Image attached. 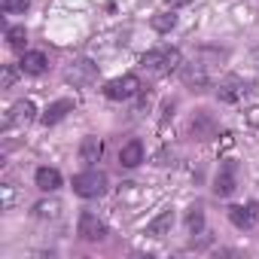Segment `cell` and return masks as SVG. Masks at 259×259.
Segmentation results:
<instances>
[{
    "instance_id": "obj_1",
    "label": "cell",
    "mask_w": 259,
    "mask_h": 259,
    "mask_svg": "<svg viewBox=\"0 0 259 259\" xmlns=\"http://www.w3.org/2000/svg\"><path fill=\"white\" fill-rule=\"evenodd\" d=\"M73 192L82 195V198H98L107 192V177L101 171H85V174H76L73 177Z\"/></svg>"
},
{
    "instance_id": "obj_2",
    "label": "cell",
    "mask_w": 259,
    "mask_h": 259,
    "mask_svg": "<svg viewBox=\"0 0 259 259\" xmlns=\"http://www.w3.org/2000/svg\"><path fill=\"white\" fill-rule=\"evenodd\" d=\"M144 67L153 73H171L180 67V52L177 49H156L144 55Z\"/></svg>"
},
{
    "instance_id": "obj_3",
    "label": "cell",
    "mask_w": 259,
    "mask_h": 259,
    "mask_svg": "<svg viewBox=\"0 0 259 259\" xmlns=\"http://www.w3.org/2000/svg\"><path fill=\"white\" fill-rule=\"evenodd\" d=\"M138 89H141V79H138L135 73H125V76L110 79V82L104 85V95H107L110 101H128V98L138 95Z\"/></svg>"
},
{
    "instance_id": "obj_4",
    "label": "cell",
    "mask_w": 259,
    "mask_h": 259,
    "mask_svg": "<svg viewBox=\"0 0 259 259\" xmlns=\"http://www.w3.org/2000/svg\"><path fill=\"white\" fill-rule=\"evenodd\" d=\"M229 220L238 226V229H253L256 226V220H259V204H235V207H229Z\"/></svg>"
},
{
    "instance_id": "obj_5",
    "label": "cell",
    "mask_w": 259,
    "mask_h": 259,
    "mask_svg": "<svg viewBox=\"0 0 259 259\" xmlns=\"http://www.w3.org/2000/svg\"><path fill=\"white\" fill-rule=\"evenodd\" d=\"M76 232H79V238H82V241H101V238L107 235V226H104L95 213H82V217H79Z\"/></svg>"
},
{
    "instance_id": "obj_6",
    "label": "cell",
    "mask_w": 259,
    "mask_h": 259,
    "mask_svg": "<svg viewBox=\"0 0 259 259\" xmlns=\"http://www.w3.org/2000/svg\"><path fill=\"white\" fill-rule=\"evenodd\" d=\"M34 104L31 101H19V104H13L10 107V113H7V119H4V125L7 128H16V125H28L31 119H34Z\"/></svg>"
},
{
    "instance_id": "obj_7",
    "label": "cell",
    "mask_w": 259,
    "mask_h": 259,
    "mask_svg": "<svg viewBox=\"0 0 259 259\" xmlns=\"http://www.w3.org/2000/svg\"><path fill=\"white\" fill-rule=\"evenodd\" d=\"M183 82H186V85H195V89L210 85V70H207V64H201V61L186 64V67H183Z\"/></svg>"
},
{
    "instance_id": "obj_8",
    "label": "cell",
    "mask_w": 259,
    "mask_h": 259,
    "mask_svg": "<svg viewBox=\"0 0 259 259\" xmlns=\"http://www.w3.org/2000/svg\"><path fill=\"white\" fill-rule=\"evenodd\" d=\"M217 92H220V101H241V98L247 95V82L238 79V76H229V79L220 82Z\"/></svg>"
},
{
    "instance_id": "obj_9",
    "label": "cell",
    "mask_w": 259,
    "mask_h": 259,
    "mask_svg": "<svg viewBox=\"0 0 259 259\" xmlns=\"http://www.w3.org/2000/svg\"><path fill=\"white\" fill-rule=\"evenodd\" d=\"M67 113H73V101H70V98H61V101H55V104L46 107V113H43V125H55V122H61Z\"/></svg>"
},
{
    "instance_id": "obj_10",
    "label": "cell",
    "mask_w": 259,
    "mask_h": 259,
    "mask_svg": "<svg viewBox=\"0 0 259 259\" xmlns=\"http://www.w3.org/2000/svg\"><path fill=\"white\" fill-rule=\"evenodd\" d=\"M119 162H122L125 168H138V165L144 162V144H141V141L125 144V147H122V153H119Z\"/></svg>"
},
{
    "instance_id": "obj_11",
    "label": "cell",
    "mask_w": 259,
    "mask_h": 259,
    "mask_svg": "<svg viewBox=\"0 0 259 259\" xmlns=\"http://www.w3.org/2000/svg\"><path fill=\"white\" fill-rule=\"evenodd\" d=\"M46 64H49V61H46V55H43V52H25V55H22V64H19V67H22V73L40 76V73L46 70Z\"/></svg>"
},
{
    "instance_id": "obj_12",
    "label": "cell",
    "mask_w": 259,
    "mask_h": 259,
    "mask_svg": "<svg viewBox=\"0 0 259 259\" xmlns=\"http://www.w3.org/2000/svg\"><path fill=\"white\" fill-rule=\"evenodd\" d=\"M232 189H235V165L229 162V165H223V171L217 174L213 192H217V195H232Z\"/></svg>"
},
{
    "instance_id": "obj_13",
    "label": "cell",
    "mask_w": 259,
    "mask_h": 259,
    "mask_svg": "<svg viewBox=\"0 0 259 259\" xmlns=\"http://www.w3.org/2000/svg\"><path fill=\"white\" fill-rule=\"evenodd\" d=\"M171 226H174V210H162V213L147 226V235H153V238H165V235L171 232Z\"/></svg>"
},
{
    "instance_id": "obj_14",
    "label": "cell",
    "mask_w": 259,
    "mask_h": 259,
    "mask_svg": "<svg viewBox=\"0 0 259 259\" xmlns=\"http://www.w3.org/2000/svg\"><path fill=\"white\" fill-rule=\"evenodd\" d=\"M101 153H104L101 138H85V141H82V147H79V159H82L85 165H95V162L101 159Z\"/></svg>"
},
{
    "instance_id": "obj_15",
    "label": "cell",
    "mask_w": 259,
    "mask_h": 259,
    "mask_svg": "<svg viewBox=\"0 0 259 259\" xmlns=\"http://www.w3.org/2000/svg\"><path fill=\"white\" fill-rule=\"evenodd\" d=\"M37 186H40L43 192H55V189L61 186V174H58L55 168H40V171H37Z\"/></svg>"
},
{
    "instance_id": "obj_16",
    "label": "cell",
    "mask_w": 259,
    "mask_h": 259,
    "mask_svg": "<svg viewBox=\"0 0 259 259\" xmlns=\"http://www.w3.org/2000/svg\"><path fill=\"white\" fill-rule=\"evenodd\" d=\"M174 25H177V16H174V13H159V16H153V28H156L159 34L171 31Z\"/></svg>"
},
{
    "instance_id": "obj_17",
    "label": "cell",
    "mask_w": 259,
    "mask_h": 259,
    "mask_svg": "<svg viewBox=\"0 0 259 259\" xmlns=\"http://www.w3.org/2000/svg\"><path fill=\"white\" fill-rule=\"evenodd\" d=\"M34 210H37V217H43V220H55V217L61 213V201H40Z\"/></svg>"
},
{
    "instance_id": "obj_18",
    "label": "cell",
    "mask_w": 259,
    "mask_h": 259,
    "mask_svg": "<svg viewBox=\"0 0 259 259\" xmlns=\"http://www.w3.org/2000/svg\"><path fill=\"white\" fill-rule=\"evenodd\" d=\"M7 40H10V46H13L16 52H22L25 43H28V34H25V28H10V31H7Z\"/></svg>"
},
{
    "instance_id": "obj_19",
    "label": "cell",
    "mask_w": 259,
    "mask_h": 259,
    "mask_svg": "<svg viewBox=\"0 0 259 259\" xmlns=\"http://www.w3.org/2000/svg\"><path fill=\"white\" fill-rule=\"evenodd\" d=\"M186 226H189V232H201V229H204V213H201V207H192V210H189Z\"/></svg>"
},
{
    "instance_id": "obj_20",
    "label": "cell",
    "mask_w": 259,
    "mask_h": 259,
    "mask_svg": "<svg viewBox=\"0 0 259 259\" xmlns=\"http://www.w3.org/2000/svg\"><path fill=\"white\" fill-rule=\"evenodd\" d=\"M28 4H31V0H0V10L13 16V13H25Z\"/></svg>"
},
{
    "instance_id": "obj_21",
    "label": "cell",
    "mask_w": 259,
    "mask_h": 259,
    "mask_svg": "<svg viewBox=\"0 0 259 259\" xmlns=\"http://www.w3.org/2000/svg\"><path fill=\"white\" fill-rule=\"evenodd\" d=\"M13 82H16V67L7 64V67H4V89H13Z\"/></svg>"
},
{
    "instance_id": "obj_22",
    "label": "cell",
    "mask_w": 259,
    "mask_h": 259,
    "mask_svg": "<svg viewBox=\"0 0 259 259\" xmlns=\"http://www.w3.org/2000/svg\"><path fill=\"white\" fill-rule=\"evenodd\" d=\"M250 122H253V125H259V107H256V110H250Z\"/></svg>"
},
{
    "instance_id": "obj_23",
    "label": "cell",
    "mask_w": 259,
    "mask_h": 259,
    "mask_svg": "<svg viewBox=\"0 0 259 259\" xmlns=\"http://www.w3.org/2000/svg\"><path fill=\"white\" fill-rule=\"evenodd\" d=\"M174 7H186V4H192V0H171Z\"/></svg>"
}]
</instances>
